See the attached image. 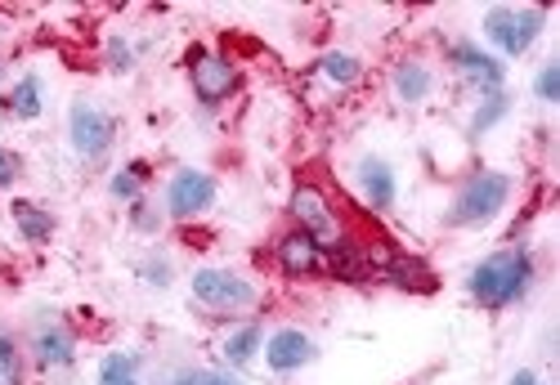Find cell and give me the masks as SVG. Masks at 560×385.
Returning <instances> with one entry per match:
<instances>
[{"mask_svg":"<svg viewBox=\"0 0 560 385\" xmlns=\"http://www.w3.org/2000/svg\"><path fill=\"white\" fill-rule=\"evenodd\" d=\"M194 90L207 108L224 103L234 90H238V67L224 59V54H198L194 59Z\"/></svg>","mask_w":560,"mask_h":385,"instance_id":"cell-9","label":"cell"},{"mask_svg":"<svg viewBox=\"0 0 560 385\" xmlns=\"http://www.w3.org/2000/svg\"><path fill=\"white\" fill-rule=\"evenodd\" d=\"M511 385H543V381H538L534 372H515V376H511Z\"/></svg>","mask_w":560,"mask_h":385,"instance_id":"cell-31","label":"cell"},{"mask_svg":"<svg viewBox=\"0 0 560 385\" xmlns=\"http://www.w3.org/2000/svg\"><path fill=\"white\" fill-rule=\"evenodd\" d=\"M511 198V179L502 171H480L471 175L462 188H458V198L453 207H448V224L453 228H475V224H489Z\"/></svg>","mask_w":560,"mask_h":385,"instance_id":"cell-2","label":"cell"},{"mask_svg":"<svg viewBox=\"0 0 560 385\" xmlns=\"http://www.w3.org/2000/svg\"><path fill=\"white\" fill-rule=\"evenodd\" d=\"M194 300L207 310H247L256 305V287L229 269H198L194 274Z\"/></svg>","mask_w":560,"mask_h":385,"instance_id":"cell-6","label":"cell"},{"mask_svg":"<svg viewBox=\"0 0 560 385\" xmlns=\"http://www.w3.org/2000/svg\"><path fill=\"white\" fill-rule=\"evenodd\" d=\"M435 90V76H431V67L426 63H399L395 67V99H403V103H422L426 95Z\"/></svg>","mask_w":560,"mask_h":385,"instance_id":"cell-16","label":"cell"},{"mask_svg":"<svg viewBox=\"0 0 560 385\" xmlns=\"http://www.w3.org/2000/svg\"><path fill=\"white\" fill-rule=\"evenodd\" d=\"M10 215H14V224H18L23 243H50V234H54V215H50V211H41L36 202H14Z\"/></svg>","mask_w":560,"mask_h":385,"instance_id":"cell-18","label":"cell"},{"mask_svg":"<svg viewBox=\"0 0 560 385\" xmlns=\"http://www.w3.org/2000/svg\"><path fill=\"white\" fill-rule=\"evenodd\" d=\"M32 355L41 368H67L72 359H77V336H72L63 323H36L32 332Z\"/></svg>","mask_w":560,"mask_h":385,"instance_id":"cell-11","label":"cell"},{"mask_svg":"<svg viewBox=\"0 0 560 385\" xmlns=\"http://www.w3.org/2000/svg\"><path fill=\"white\" fill-rule=\"evenodd\" d=\"M354 175H359V188H363V198H368L372 211H390L395 207L399 184H395V171L382 158H363Z\"/></svg>","mask_w":560,"mask_h":385,"instance_id":"cell-13","label":"cell"},{"mask_svg":"<svg viewBox=\"0 0 560 385\" xmlns=\"http://www.w3.org/2000/svg\"><path fill=\"white\" fill-rule=\"evenodd\" d=\"M130 220L144 228V234H153V228H158V215H153V211H144V202H135V207H130Z\"/></svg>","mask_w":560,"mask_h":385,"instance_id":"cell-30","label":"cell"},{"mask_svg":"<svg viewBox=\"0 0 560 385\" xmlns=\"http://www.w3.org/2000/svg\"><path fill=\"white\" fill-rule=\"evenodd\" d=\"M327 269H332V278H346V283H368L372 274H377V264H372V256L368 251H359L354 243H336L332 251H327Z\"/></svg>","mask_w":560,"mask_h":385,"instance_id":"cell-15","label":"cell"},{"mask_svg":"<svg viewBox=\"0 0 560 385\" xmlns=\"http://www.w3.org/2000/svg\"><path fill=\"white\" fill-rule=\"evenodd\" d=\"M323 76H327V82L332 86H354L359 82V76H363V63L354 59V54H341V50H332V54H323Z\"/></svg>","mask_w":560,"mask_h":385,"instance_id":"cell-21","label":"cell"},{"mask_svg":"<svg viewBox=\"0 0 560 385\" xmlns=\"http://www.w3.org/2000/svg\"><path fill=\"white\" fill-rule=\"evenodd\" d=\"M547 23V10H511V5H494L484 14V32H489V41L507 54V59H520Z\"/></svg>","mask_w":560,"mask_h":385,"instance_id":"cell-3","label":"cell"},{"mask_svg":"<svg viewBox=\"0 0 560 385\" xmlns=\"http://www.w3.org/2000/svg\"><path fill=\"white\" fill-rule=\"evenodd\" d=\"M287 211H291L296 228H301V234H310L323 251H332L336 243H341V220H336L327 192H323L319 184H301V188H296L291 202H287Z\"/></svg>","mask_w":560,"mask_h":385,"instance_id":"cell-4","label":"cell"},{"mask_svg":"<svg viewBox=\"0 0 560 385\" xmlns=\"http://www.w3.org/2000/svg\"><path fill=\"white\" fill-rule=\"evenodd\" d=\"M256 350H265V327L260 323H242L238 332H229V340H224V359H229V368H247L256 359Z\"/></svg>","mask_w":560,"mask_h":385,"instance_id":"cell-17","label":"cell"},{"mask_svg":"<svg viewBox=\"0 0 560 385\" xmlns=\"http://www.w3.org/2000/svg\"><path fill=\"white\" fill-rule=\"evenodd\" d=\"M314 340L301 332V327H278L270 340H265V363L270 372L278 376H291V372H301L306 363H314Z\"/></svg>","mask_w":560,"mask_h":385,"instance_id":"cell-8","label":"cell"},{"mask_svg":"<svg viewBox=\"0 0 560 385\" xmlns=\"http://www.w3.org/2000/svg\"><path fill=\"white\" fill-rule=\"evenodd\" d=\"M41 108H46V99H41V76L27 72L23 82L10 90V112H14L18 122H36V117H41Z\"/></svg>","mask_w":560,"mask_h":385,"instance_id":"cell-19","label":"cell"},{"mask_svg":"<svg viewBox=\"0 0 560 385\" xmlns=\"http://www.w3.org/2000/svg\"><path fill=\"white\" fill-rule=\"evenodd\" d=\"M139 274H144V283H148V287H171V264H166V260H158V256L139 260Z\"/></svg>","mask_w":560,"mask_h":385,"instance_id":"cell-26","label":"cell"},{"mask_svg":"<svg viewBox=\"0 0 560 385\" xmlns=\"http://www.w3.org/2000/svg\"><path fill=\"white\" fill-rule=\"evenodd\" d=\"M530 278H534V256L525 247H511V251L484 256L471 269L466 291L475 305H484V310H507V305H515L530 291Z\"/></svg>","mask_w":560,"mask_h":385,"instance_id":"cell-1","label":"cell"},{"mask_svg":"<svg viewBox=\"0 0 560 385\" xmlns=\"http://www.w3.org/2000/svg\"><path fill=\"white\" fill-rule=\"evenodd\" d=\"M534 95L543 103H560V63H543L534 76Z\"/></svg>","mask_w":560,"mask_h":385,"instance_id":"cell-25","label":"cell"},{"mask_svg":"<svg viewBox=\"0 0 560 385\" xmlns=\"http://www.w3.org/2000/svg\"><path fill=\"white\" fill-rule=\"evenodd\" d=\"M507 117V95H484V103L475 108V117H471V135H484V131H494L498 122Z\"/></svg>","mask_w":560,"mask_h":385,"instance_id":"cell-24","label":"cell"},{"mask_svg":"<svg viewBox=\"0 0 560 385\" xmlns=\"http://www.w3.org/2000/svg\"><path fill=\"white\" fill-rule=\"evenodd\" d=\"M144 179H148V166H144V162H130L126 171H117V175L108 179V192H112L117 202H139V184H144Z\"/></svg>","mask_w":560,"mask_h":385,"instance_id":"cell-23","label":"cell"},{"mask_svg":"<svg viewBox=\"0 0 560 385\" xmlns=\"http://www.w3.org/2000/svg\"><path fill=\"white\" fill-rule=\"evenodd\" d=\"M108 63L117 67V72H130L135 67V50L126 41H108Z\"/></svg>","mask_w":560,"mask_h":385,"instance_id":"cell-28","label":"cell"},{"mask_svg":"<svg viewBox=\"0 0 560 385\" xmlns=\"http://www.w3.org/2000/svg\"><path fill=\"white\" fill-rule=\"evenodd\" d=\"M67 135H72V148L82 152L86 162H99L103 152L112 148V135H117V126H112V117L90 103V99H77L67 108Z\"/></svg>","mask_w":560,"mask_h":385,"instance_id":"cell-5","label":"cell"},{"mask_svg":"<svg viewBox=\"0 0 560 385\" xmlns=\"http://www.w3.org/2000/svg\"><path fill=\"white\" fill-rule=\"evenodd\" d=\"M278 264H283V274H291V278H310V274H319V269L327 264V251L310 238V234H287L283 243H278Z\"/></svg>","mask_w":560,"mask_h":385,"instance_id":"cell-12","label":"cell"},{"mask_svg":"<svg viewBox=\"0 0 560 385\" xmlns=\"http://www.w3.org/2000/svg\"><path fill=\"white\" fill-rule=\"evenodd\" d=\"M377 274L403 291H435V274H431V264L418 260V256H386L377 264Z\"/></svg>","mask_w":560,"mask_h":385,"instance_id":"cell-14","label":"cell"},{"mask_svg":"<svg viewBox=\"0 0 560 385\" xmlns=\"http://www.w3.org/2000/svg\"><path fill=\"white\" fill-rule=\"evenodd\" d=\"M14 179H18V158H14V152L0 148V188H10Z\"/></svg>","mask_w":560,"mask_h":385,"instance_id":"cell-29","label":"cell"},{"mask_svg":"<svg viewBox=\"0 0 560 385\" xmlns=\"http://www.w3.org/2000/svg\"><path fill=\"white\" fill-rule=\"evenodd\" d=\"M99 385H144L139 381V359L135 355H103L99 363Z\"/></svg>","mask_w":560,"mask_h":385,"instance_id":"cell-20","label":"cell"},{"mask_svg":"<svg viewBox=\"0 0 560 385\" xmlns=\"http://www.w3.org/2000/svg\"><path fill=\"white\" fill-rule=\"evenodd\" d=\"M211 207H215V179L207 171L184 166V171L171 175V184H166V211L175 220H194V215H202Z\"/></svg>","mask_w":560,"mask_h":385,"instance_id":"cell-7","label":"cell"},{"mask_svg":"<svg viewBox=\"0 0 560 385\" xmlns=\"http://www.w3.org/2000/svg\"><path fill=\"white\" fill-rule=\"evenodd\" d=\"M175 385H242L234 372H184Z\"/></svg>","mask_w":560,"mask_h":385,"instance_id":"cell-27","label":"cell"},{"mask_svg":"<svg viewBox=\"0 0 560 385\" xmlns=\"http://www.w3.org/2000/svg\"><path fill=\"white\" fill-rule=\"evenodd\" d=\"M0 385H23V350L5 323H0Z\"/></svg>","mask_w":560,"mask_h":385,"instance_id":"cell-22","label":"cell"},{"mask_svg":"<svg viewBox=\"0 0 560 385\" xmlns=\"http://www.w3.org/2000/svg\"><path fill=\"white\" fill-rule=\"evenodd\" d=\"M448 63H453L471 86H480L484 95H498V90H502V63H498L494 54H484V50L458 41L453 50H448Z\"/></svg>","mask_w":560,"mask_h":385,"instance_id":"cell-10","label":"cell"}]
</instances>
